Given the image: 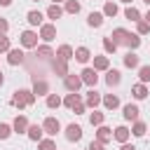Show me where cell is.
Returning a JSON list of instances; mask_svg holds the SVG:
<instances>
[{"mask_svg":"<svg viewBox=\"0 0 150 150\" xmlns=\"http://www.w3.org/2000/svg\"><path fill=\"white\" fill-rule=\"evenodd\" d=\"M110 38H112V42H115V45H127L129 49H138V47H141V38H138V35L127 33L124 28H115Z\"/></svg>","mask_w":150,"mask_h":150,"instance_id":"obj_1","label":"cell"},{"mask_svg":"<svg viewBox=\"0 0 150 150\" xmlns=\"http://www.w3.org/2000/svg\"><path fill=\"white\" fill-rule=\"evenodd\" d=\"M33 101H35V94L28 91V89H16L14 96H12V103L16 108H28V105H33Z\"/></svg>","mask_w":150,"mask_h":150,"instance_id":"obj_2","label":"cell"},{"mask_svg":"<svg viewBox=\"0 0 150 150\" xmlns=\"http://www.w3.org/2000/svg\"><path fill=\"white\" fill-rule=\"evenodd\" d=\"M61 129V124H59V120L56 117H47L45 122H42V131L45 134H49V136H56V131Z\"/></svg>","mask_w":150,"mask_h":150,"instance_id":"obj_3","label":"cell"},{"mask_svg":"<svg viewBox=\"0 0 150 150\" xmlns=\"http://www.w3.org/2000/svg\"><path fill=\"white\" fill-rule=\"evenodd\" d=\"M40 38H42L45 42H52V40L56 38V26H54V23H42V28H40Z\"/></svg>","mask_w":150,"mask_h":150,"instance_id":"obj_4","label":"cell"},{"mask_svg":"<svg viewBox=\"0 0 150 150\" xmlns=\"http://www.w3.org/2000/svg\"><path fill=\"white\" fill-rule=\"evenodd\" d=\"M21 45H23L26 49L38 47V35H35L33 30H23V33H21Z\"/></svg>","mask_w":150,"mask_h":150,"instance_id":"obj_5","label":"cell"},{"mask_svg":"<svg viewBox=\"0 0 150 150\" xmlns=\"http://www.w3.org/2000/svg\"><path fill=\"white\" fill-rule=\"evenodd\" d=\"M82 84H89V87H96V82H98V75H96V70L94 68H84L82 70Z\"/></svg>","mask_w":150,"mask_h":150,"instance_id":"obj_6","label":"cell"},{"mask_svg":"<svg viewBox=\"0 0 150 150\" xmlns=\"http://www.w3.org/2000/svg\"><path fill=\"white\" fill-rule=\"evenodd\" d=\"M63 84H66L68 91H75V94H77V89L82 87V80H80L77 75H70V73H68V75L63 77Z\"/></svg>","mask_w":150,"mask_h":150,"instance_id":"obj_7","label":"cell"},{"mask_svg":"<svg viewBox=\"0 0 150 150\" xmlns=\"http://www.w3.org/2000/svg\"><path fill=\"white\" fill-rule=\"evenodd\" d=\"M66 138H68V141H80V138H82V127H80V124H68Z\"/></svg>","mask_w":150,"mask_h":150,"instance_id":"obj_8","label":"cell"},{"mask_svg":"<svg viewBox=\"0 0 150 150\" xmlns=\"http://www.w3.org/2000/svg\"><path fill=\"white\" fill-rule=\"evenodd\" d=\"M7 63H9V66H21V63H23V52H21V49H9Z\"/></svg>","mask_w":150,"mask_h":150,"instance_id":"obj_9","label":"cell"},{"mask_svg":"<svg viewBox=\"0 0 150 150\" xmlns=\"http://www.w3.org/2000/svg\"><path fill=\"white\" fill-rule=\"evenodd\" d=\"M120 82H122L120 70H115V68H112V70H108V73H105V84H108V87H117Z\"/></svg>","mask_w":150,"mask_h":150,"instance_id":"obj_10","label":"cell"},{"mask_svg":"<svg viewBox=\"0 0 150 150\" xmlns=\"http://www.w3.org/2000/svg\"><path fill=\"white\" fill-rule=\"evenodd\" d=\"M138 105H134V103H127L124 105V120H131V122H136L138 120Z\"/></svg>","mask_w":150,"mask_h":150,"instance_id":"obj_11","label":"cell"},{"mask_svg":"<svg viewBox=\"0 0 150 150\" xmlns=\"http://www.w3.org/2000/svg\"><path fill=\"white\" fill-rule=\"evenodd\" d=\"M110 138H112V131H110L108 127H103V124H101V127H98V131H96V141L105 145V143H108Z\"/></svg>","mask_w":150,"mask_h":150,"instance_id":"obj_12","label":"cell"},{"mask_svg":"<svg viewBox=\"0 0 150 150\" xmlns=\"http://www.w3.org/2000/svg\"><path fill=\"white\" fill-rule=\"evenodd\" d=\"M56 59H61V61L73 59V47H70V45H61V47L56 49Z\"/></svg>","mask_w":150,"mask_h":150,"instance_id":"obj_13","label":"cell"},{"mask_svg":"<svg viewBox=\"0 0 150 150\" xmlns=\"http://www.w3.org/2000/svg\"><path fill=\"white\" fill-rule=\"evenodd\" d=\"M61 103H63L66 108H70V110H73V108H75L77 103H82V101H80V94H75V91H70V94H68V96H66V98H63Z\"/></svg>","mask_w":150,"mask_h":150,"instance_id":"obj_14","label":"cell"},{"mask_svg":"<svg viewBox=\"0 0 150 150\" xmlns=\"http://www.w3.org/2000/svg\"><path fill=\"white\" fill-rule=\"evenodd\" d=\"M87 23H89L91 28H98V26L103 23V14H101V12H91V14L87 16Z\"/></svg>","mask_w":150,"mask_h":150,"instance_id":"obj_15","label":"cell"},{"mask_svg":"<svg viewBox=\"0 0 150 150\" xmlns=\"http://www.w3.org/2000/svg\"><path fill=\"white\" fill-rule=\"evenodd\" d=\"M73 56H75V59H77L80 63H87L91 54H89V49H87V47H77V49L73 52Z\"/></svg>","mask_w":150,"mask_h":150,"instance_id":"obj_16","label":"cell"},{"mask_svg":"<svg viewBox=\"0 0 150 150\" xmlns=\"http://www.w3.org/2000/svg\"><path fill=\"white\" fill-rule=\"evenodd\" d=\"M103 105H105L108 110H115V108L120 105V98H117L115 94H105V96H103Z\"/></svg>","mask_w":150,"mask_h":150,"instance_id":"obj_17","label":"cell"},{"mask_svg":"<svg viewBox=\"0 0 150 150\" xmlns=\"http://www.w3.org/2000/svg\"><path fill=\"white\" fill-rule=\"evenodd\" d=\"M14 131H16V134H23V131H28V120H26L23 115H19V117L14 120Z\"/></svg>","mask_w":150,"mask_h":150,"instance_id":"obj_18","label":"cell"},{"mask_svg":"<svg viewBox=\"0 0 150 150\" xmlns=\"http://www.w3.org/2000/svg\"><path fill=\"white\" fill-rule=\"evenodd\" d=\"M28 138L40 143V141H42V127H38V124H30V127H28Z\"/></svg>","mask_w":150,"mask_h":150,"instance_id":"obj_19","label":"cell"},{"mask_svg":"<svg viewBox=\"0 0 150 150\" xmlns=\"http://www.w3.org/2000/svg\"><path fill=\"white\" fill-rule=\"evenodd\" d=\"M112 136H115L117 143H127V141H129V129H127V127H117Z\"/></svg>","mask_w":150,"mask_h":150,"instance_id":"obj_20","label":"cell"},{"mask_svg":"<svg viewBox=\"0 0 150 150\" xmlns=\"http://www.w3.org/2000/svg\"><path fill=\"white\" fill-rule=\"evenodd\" d=\"M108 66H110L108 56H96L94 59V70H108Z\"/></svg>","mask_w":150,"mask_h":150,"instance_id":"obj_21","label":"cell"},{"mask_svg":"<svg viewBox=\"0 0 150 150\" xmlns=\"http://www.w3.org/2000/svg\"><path fill=\"white\" fill-rule=\"evenodd\" d=\"M47 91H49V84H47L45 80H40V82L35 80V84H33V94H38V96H42V94H47Z\"/></svg>","mask_w":150,"mask_h":150,"instance_id":"obj_22","label":"cell"},{"mask_svg":"<svg viewBox=\"0 0 150 150\" xmlns=\"http://www.w3.org/2000/svg\"><path fill=\"white\" fill-rule=\"evenodd\" d=\"M131 91H134V98H138V101L148 96V87H145V84H141V82H138V84H134V89H131Z\"/></svg>","mask_w":150,"mask_h":150,"instance_id":"obj_23","label":"cell"},{"mask_svg":"<svg viewBox=\"0 0 150 150\" xmlns=\"http://www.w3.org/2000/svg\"><path fill=\"white\" fill-rule=\"evenodd\" d=\"M84 103H87V105H89V108H96V105H98V103H101V96H98V94H96V91H94V89H91V91H89V94H87V101H84Z\"/></svg>","mask_w":150,"mask_h":150,"instance_id":"obj_24","label":"cell"},{"mask_svg":"<svg viewBox=\"0 0 150 150\" xmlns=\"http://www.w3.org/2000/svg\"><path fill=\"white\" fill-rule=\"evenodd\" d=\"M124 16H127L129 21H141V12H138L136 7H127V9H124Z\"/></svg>","mask_w":150,"mask_h":150,"instance_id":"obj_25","label":"cell"},{"mask_svg":"<svg viewBox=\"0 0 150 150\" xmlns=\"http://www.w3.org/2000/svg\"><path fill=\"white\" fill-rule=\"evenodd\" d=\"M26 19H28V23H30V26H40V23H42V14H40V12H35V9H33V12H28V16H26Z\"/></svg>","mask_w":150,"mask_h":150,"instance_id":"obj_26","label":"cell"},{"mask_svg":"<svg viewBox=\"0 0 150 150\" xmlns=\"http://www.w3.org/2000/svg\"><path fill=\"white\" fill-rule=\"evenodd\" d=\"M124 66H127V68H138V56L129 52V54L124 56Z\"/></svg>","mask_w":150,"mask_h":150,"instance_id":"obj_27","label":"cell"},{"mask_svg":"<svg viewBox=\"0 0 150 150\" xmlns=\"http://www.w3.org/2000/svg\"><path fill=\"white\" fill-rule=\"evenodd\" d=\"M54 70H56L59 75H63V77H66V75H68V66H66V61L56 59V61H54Z\"/></svg>","mask_w":150,"mask_h":150,"instance_id":"obj_28","label":"cell"},{"mask_svg":"<svg viewBox=\"0 0 150 150\" xmlns=\"http://www.w3.org/2000/svg\"><path fill=\"white\" fill-rule=\"evenodd\" d=\"M138 77H141V84L150 82V66H141L138 68Z\"/></svg>","mask_w":150,"mask_h":150,"instance_id":"obj_29","label":"cell"},{"mask_svg":"<svg viewBox=\"0 0 150 150\" xmlns=\"http://www.w3.org/2000/svg\"><path fill=\"white\" fill-rule=\"evenodd\" d=\"M61 14H63V9H61L59 5H52V7L47 9V16H49V19H54V21H56V19H59Z\"/></svg>","mask_w":150,"mask_h":150,"instance_id":"obj_30","label":"cell"},{"mask_svg":"<svg viewBox=\"0 0 150 150\" xmlns=\"http://www.w3.org/2000/svg\"><path fill=\"white\" fill-rule=\"evenodd\" d=\"M66 12H68V14H77V12H80V2H77V0H68V2H66Z\"/></svg>","mask_w":150,"mask_h":150,"instance_id":"obj_31","label":"cell"},{"mask_svg":"<svg viewBox=\"0 0 150 150\" xmlns=\"http://www.w3.org/2000/svg\"><path fill=\"white\" fill-rule=\"evenodd\" d=\"M117 14V5L115 2H105V7H103V16H115Z\"/></svg>","mask_w":150,"mask_h":150,"instance_id":"obj_32","label":"cell"},{"mask_svg":"<svg viewBox=\"0 0 150 150\" xmlns=\"http://www.w3.org/2000/svg\"><path fill=\"white\" fill-rule=\"evenodd\" d=\"M103 49L108 52V54H115V49H117V45L110 40V38H103Z\"/></svg>","mask_w":150,"mask_h":150,"instance_id":"obj_33","label":"cell"},{"mask_svg":"<svg viewBox=\"0 0 150 150\" xmlns=\"http://www.w3.org/2000/svg\"><path fill=\"white\" fill-rule=\"evenodd\" d=\"M59 105H61V98L56 94H49L47 96V108H59Z\"/></svg>","mask_w":150,"mask_h":150,"instance_id":"obj_34","label":"cell"},{"mask_svg":"<svg viewBox=\"0 0 150 150\" xmlns=\"http://www.w3.org/2000/svg\"><path fill=\"white\" fill-rule=\"evenodd\" d=\"M103 120H105V115H103V112H91V117H89V122H91V124H96V127H101V124H103Z\"/></svg>","mask_w":150,"mask_h":150,"instance_id":"obj_35","label":"cell"},{"mask_svg":"<svg viewBox=\"0 0 150 150\" xmlns=\"http://www.w3.org/2000/svg\"><path fill=\"white\" fill-rule=\"evenodd\" d=\"M38 148H40V150H56V145H54V141H52V138L40 141V143H38Z\"/></svg>","mask_w":150,"mask_h":150,"instance_id":"obj_36","label":"cell"},{"mask_svg":"<svg viewBox=\"0 0 150 150\" xmlns=\"http://www.w3.org/2000/svg\"><path fill=\"white\" fill-rule=\"evenodd\" d=\"M131 134H134V136H143V134H145V124L136 120V124H134V129H131Z\"/></svg>","mask_w":150,"mask_h":150,"instance_id":"obj_37","label":"cell"},{"mask_svg":"<svg viewBox=\"0 0 150 150\" xmlns=\"http://www.w3.org/2000/svg\"><path fill=\"white\" fill-rule=\"evenodd\" d=\"M38 54H40V56H54V52H52V47H47V45H42V47H38Z\"/></svg>","mask_w":150,"mask_h":150,"instance_id":"obj_38","label":"cell"},{"mask_svg":"<svg viewBox=\"0 0 150 150\" xmlns=\"http://www.w3.org/2000/svg\"><path fill=\"white\" fill-rule=\"evenodd\" d=\"M9 134H12V127L9 124H0V138H9Z\"/></svg>","mask_w":150,"mask_h":150,"instance_id":"obj_39","label":"cell"},{"mask_svg":"<svg viewBox=\"0 0 150 150\" xmlns=\"http://www.w3.org/2000/svg\"><path fill=\"white\" fill-rule=\"evenodd\" d=\"M0 52H9V38L0 35Z\"/></svg>","mask_w":150,"mask_h":150,"instance_id":"obj_40","label":"cell"},{"mask_svg":"<svg viewBox=\"0 0 150 150\" xmlns=\"http://www.w3.org/2000/svg\"><path fill=\"white\" fill-rule=\"evenodd\" d=\"M138 33H141V35L150 33V23H148V21H138Z\"/></svg>","mask_w":150,"mask_h":150,"instance_id":"obj_41","label":"cell"},{"mask_svg":"<svg viewBox=\"0 0 150 150\" xmlns=\"http://www.w3.org/2000/svg\"><path fill=\"white\" fill-rule=\"evenodd\" d=\"M89 150H103V143H98V141H91V143H89Z\"/></svg>","mask_w":150,"mask_h":150,"instance_id":"obj_42","label":"cell"},{"mask_svg":"<svg viewBox=\"0 0 150 150\" xmlns=\"http://www.w3.org/2000/svg\"><path fill=\"white\" fill-rule=\"evenodd\" d=\"M7 28H9V23H7L5 19H0V35H5V33H7Z\"/></svg>","mask_w":150,"mask_h":150,"instance_id":"obj_43","label":"cell"},{"mask_svg":"<svg viewBox=\"0 0 150 150\" xmlns=\"http://www.w3.org/2000/svg\"><path fill=\"white\" fill-rule=\"evenodd\" d=\"M73 112H75V115H82V112H84V103H77V105L73 108Z\"/></svg>","mask_w":150,"mask_h":150,"instance_id":"obj_44","label":"cell"},{"mask_svg":"<svg viewBox=\"0 0 150 150\" xmlns=\"http://www.w3.org/2000/svg\"><path fill=\"white\" fill-rule=\"evenodd\" d=\"M122 150H136V145H129V143H122Z\"/></svg>","mask_w":150,"mask_h":150,"instance_id":"obj_45","label":"cell"},{"mask_svg":"<svg viewBox=\"0 0 150 150\" xmlns=\"http://www.w3.org/2000/svg\"><path fill=\"white\" fill-rule=\"evenodd\" d=\"M9 2H12V0H0V5H2V7H7Z\"/></svg>","mask_w":150,"mask_h":150,"instance_id":"obj_46","label":"cell"},{"mask_svg":"<svg viewBox=\"0 0 150 150\" xmlns=\"http://www.w3.org/2000/svg\"><path fill=\"white\" fill-rule=\"evenodd\" d=\"M145 21H148V23H150V12H148V14H145Z\"/></svg>","mask_w":150,"mask_h":150,"instance_id":"obj_47","label":"cell"},{"mask_svg":"<svg viewBox=\"0 0 150 150\" xmlns=\"http://www.w3.org/2000/svg\"><path fill=\"white\" fill-rule=\"evenodd\" d=\"M2 82H5V77H2V73H0V87H2Z\"/></svg>","mask_w":150,"mask_h":150,"instance_id":"obj_48","label":"cell"},{"mask_svg":"<svg viewBox=\"0 0 150 150\" xmlns=\"http://www.w3.org/2000/svg\"><path fill=\"white\" fill-rule=\"evenodd\" d=\"M52 2H54V5H59V2H61V0H52Z\"/></svg>","mask_w":150,"mask_h":150,"instance_id":"obj_49","label":"cell"},{"mask_svg":"<svg viewBox=\"0 0 150 150\" xmlns=\"http://www.w3.org/2000/svg\"><path fill=\"white\" fill-rule=\"evenodd\" d=\"M143 2H145V5H148V7H150V0H143Z\"/></svg>","mask_w":150,"mask_h":150,"instance_id":"obj_50","label":"cell"},{"mask_svg":"<svg viewBox=\"0 0 150 150\" xmlns=\"http://www.w3.org/2000/svg\"><path fill=\"white\" fill-rule=\"evenodd\" d=\"M122 2H131V0H122Z\"/></svg>","mask_w":150,"mask_h":150,"instance_id":"obj_51","label":"cell"},{"mask_svg":"<svg viewBox=\"0 0 150 150\" xmlns=\"http://www.w3.org/2000/svg\"><path fill=\"white\" fill-rule=\"evenodd\" d=\"M35 2H38V0H35Z\"/></svg>","mask_w":150,"mask_h":150,"instance_id":"obj_52","label":"cell"}]
</instances>
